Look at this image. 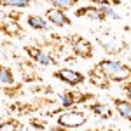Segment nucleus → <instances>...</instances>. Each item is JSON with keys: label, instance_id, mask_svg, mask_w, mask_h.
Listing matches in <instances>:
<instances>
[{"label": "nucleus", "instance_id": "obj_1", "mask_svg": "<svg viewBox=\"0 0 131 131\" xmlns=\"http://www.w3.org/2000/svg\"><path fill=\"white\" fill-rule=\"evenodd\" d=\"M96 67L110 79V82L122 84V82L129 81V65L128 63H122L117 60H101L96 63Z\"/></svg>", "mask_w": 131, "mask_h": 131}, {"label": "nucleus", "instance_id": "obj_2", "mask_svg": "<svg viewBox=\"0 0 131 131\" xmlns=\"http://www.w3.org/2000/svg\"><path fill=\"white\" fill-rule=\"evenodd\" d=\"M89 100H94V94L93 93H81V91H65L60 94V108L46 114L47 117L49 115H60L63 110L67 108H72L73 105H79V103H88Z\"/></svg>", "mask_w": 131, "mask_h": 131}, {"label": "nucleus", "instance_id": "obj_3", "mask_svg": "<svg viewBox=\"0 0 131 131\" xmlns=\"http://www.w3.org/2000/svg\"><path fill=\"white\" fill-rule=\"evenodd\" d=\"M65 42L70 46V49L75 58H79V60H89V58H93V52H94L93 44L89 40H86L84 37L73 33V35L65 37Z\"/></svg>", "mask_w": 131, "mask_h": 131}, {"label": "nucleus", "instance_id": "obj_4", "mask_svg": "<svg viewBox=\"0 0 131 131\" xmlns=\"http://www.w3.org/2000/svg\"><path fill=\"white\" fill-rule=\"evenodd\" d=\"M94 37H96L98 44L103 47V51L107 54H119V52L128 49V42L122 44L119 39H115L110 31H107V30H96L94 31Z\"/></svg>", "mask_w": 131, "mask_h": 131}, {"label": "nucleus", "instance_id": "obj_5", "mask_svg": "<svg viewBox=\"0 0 131 131\" xmlns=\"http://www.w3.org/2000/svg\"><path fill=\"white\" fill-rule=\"evenodd\" d=\"M86 122H88V115L82 110H65L58 115V126L67 128V129L81 128Z\"/></svg>", "mask_w": 131, "mask_h": 131}, {"label": "nucleus", "instance_id": "obj_6", "mask_svg": "<svg viewBox=\"0 0 131 131\" xmlns=\"http://www.w3.org/2000/svg\"><path fill=\"white\" fill-rule=\"evenodd\" d=\"M54 79L61 81L63 84H68V86H79V84H84L86 82V75L81 73V72H75L72 68H60L52 73Z\"/></svg>", "mask_w": 131, "mask_h": 131}, {"label": "nucleus", "instance_id": "obj_7", "mask_svg": "<svg viewBox=\"0 0 131 131\" xmlns=\"http://www.w3.org/2000/svg\"><path fill=\"white\" fill-rule=\"evenodd\" d=\"M44 19L51 23V25H54V26H58V28H63V26H72V19L60 9H47L46 10V18Z\"/></svg>", "mask_w": 131, "mask_h": 131}, {"label": "nucleus", "instance_id": "obj_8", "mask_svg": "<svg viewBox=\"0 0 131 131\" xmlns=\"http://www.w3.org/2000/svg\"><path fill=\"white\" fill-rule=\"evenodd\" d=\"M89 82L94 86V88H100V89H108V88L112 86L110 79H108L96 65L89 70Z\"/></svg>", "mask_w": 131, "mask_h": 131}, {"label": "nucleus", "instance_id": "obj_9", "mask_svg": "<svg viewBox=\"0 0 131 131\" xmlns=\"http://www.w3.org/2000/svg\"><path fill=\"white\" fill-rule=\"evenodd\" d=\"M75 18H88L94 21H107L105 16L101 14L98 5H82L79 9H75Z\"/></svg>", "mask_w": 131, "mask_h": 131}, {"label": "nucleus", "instance_id": "obj_10", "mask_svg": "<svg viewBox=\"0 0 131 131\" xmlns=\"http://www.w3.org/2000/svg\"><path fill=\"white\" fill-rule=\"evenodd\" d=\"M0 33H5L9 37H16V39H21L25 35V30L21 28L19 23H14V21H9V19H4L0 21Z\"/></svg>", "mask_w": 131, "mask_h": 131}, {"label": "nucleus", "instance_id": "obj_11", "mask_svg": "<svg viewBox=\"0 0 131 131\" xmlns=\"http://www.w3.org/2000/svg\"><path fill=\"white\" fill-rule=\"evenodd\" d=\"M114 101V108L117 110V114L121 115L124 121H129L131 119V103L126 98H112Z\"/></svg>", "mask_w": 131, "mask_h": 131}, {"label": "nucleus", "instance_id": "obj_12", "mask_svg": "<svg viewBox=\"0 0 131 131\" xmlns=\"http://www.w3.org/2000/svg\"><path fill=\"white\" fill-rule=\"evenodd\" d=\"M88 108H89L94 115H98L100 119H110L112 117V110L107 107V103H101V101H94V103H88Z\"/></svg>", "mask_w": 131, "mask_h": 131}, {"label": "nucleus", "instance_id": "obj_13", "mask_svg": "<svg viewBox=\"0 0 131 131\" xmlns=\"http://www.w3.org/2000/svg\"><path fill=\"white\" fill-rule=\"evenodd\" d=\"M26 23H28V26L33 28V30H39V31L49 30V23L44 19L42 16H39V14H28L26 16Z\"/></svg>", "mask_w": 131, "mask_h": 131}, {"label": "nucleus", "instance_id": "obj_14", "mask_svg": "<svg viewBox=\"0 0 131 131\" xmlns=\"http://www.w3.org/2000/svg\"><path fill=\"white\" fill-rule=\"evenodd\" d=\"M23 128H25L23 122L16 117H9V119L0 122V131H21Z\"/></svg>", "mask_w": 131, "mask_h": 131}, {"label": "nucleus", "instance_id": "obj_15", "mask_svg": "<svg viewBox=\"0 0 131 131\" xmlns=\"http://www.w3.org/2000/svg\"><path fill=\"white\" fill-rule=\"evenodd\" d=\"M33 4V0H0V7L9 9H26Z\"/></svg>", "mask_w": 131, "mask_h": 131}, {"label": "nucleus", "instance_id": "obj_16", "mask_svg": "<svg viewBox=\"0 0 131 131\" xmlns=\"http://www.w3.org/2000/svg\"><path fill=\"white\" fill-rule=\"evenodd\" d=\"M47 4H51L52 5V9H60V10H68L72 9L73 5H77L81 0H46Z\"/></svg>", "mask_w": 131, "mask_h": 131}, {"label": "nucleus", "instance_id": "obj_17", "mask_svg": "<svg viewBox=\"0 0 131 131\" xmlns=\"http://www.w3.org/2000/svg\"><path fill=\"white\" fill-rule=\"evenodd\" d=\"M0 84H7V86L14 84V72L2 63H0Z\"/></svg>", "mask_w": 131, "mask_h": 131}, {"label": "nucleus", "instance_id": "obj_18", "mask_svg": "<svg viewBox=\"0 0 131 131\" xmlns=\"http://www.w3.org/2000/svg\"><path fill=\"white\" fill-rule=\"evenodd\" d=\"M35 63H39L42 67H47V65H54V63H58V61H54V58L47 54L46 51H39V54H37V58H35Z\"/></svg>", "mask_w": 131, "mask_h": 131}, {"label": "nucleus", "instance_id": "obj_19", "mask_svg": "<svg viewBox=\"0 0 131 131\" xmlns=\"http://www.w3.org/2000/svg\"><path fill=\"white\" fill-rule=\"evenodd\" d=\"M2 93L5 96H9V98H16V96H19L21 93H23V84H10L7 88H4Z\"/></svg>", "mask_w": 131, "mask_h": 131}, {"label": "nucleus", "instance_id": "obj_20", "mask_svg": "<svg viewBox=\"0 0 131 131\" xmlns=\"http://www.w3.org/2000/svg\"><path fill=\"white\" fill-rule=\"evenodd\" d=\"M30 126L37 131H44L47 128V121L46 119H40V117H30Z\"/></svg>", "mask_w": 131, "mask_h": 131}, {"label": "nucleus", "instance_id": "obj_21", "mask_svg": "<svg viewBox=\"0 0 131 131\" xmlns=\"http://www.w3.org/2000/svg\"><path fill=\"white\" fill-rule=\"evenodd\" d=\"M5 19L14 21V23H19V21L23 19V14L19 12V9H16V10H9V12L5 14Z\"/></svg>", "mask_w": 131, "mask_h": 131}, {"label": "nucleus", "instance_id": "obj_22", "mask_svg": "<svg viewBox=\"0 0 131 131\" xmlns=\"http://www.w3.org/2000/svg\"><path fill=\"white\" fill-rule=\"evenodd\" d=\"M94 5H110V7H114V5H121V0H91Z\"/></svg>", "mask_w": 131, "mask_h": 131}, {"label": "nucleus", "instance_id": "obj_23", "mask_svg": "<svg viewBox=\"0 0 131 131\" xmlns=\"http://www.w3.org/2000/svg\"><path fill=\"white\" fill-rule=\"evenodd\" d=\"M122 91H124V96H126V100H129V81H126L122 84Z\"/></svg>", "mask_w": 131, "mask_h": 131}, {"label": "nucleus", "instance_id": "obj_24", "mask_svg": "<svg viewBox=\"0 0 131 131\" xmlns=\"http://www.w3.org/2000/svg\"><path fill=\"white\" fill-rule=\"evenodd\" d=\"M51 131H72V129H67V128H61V126H56V128H51Z\"/></svg>", "mask_w": 131, "mask_h": 131}, {"label": "nucleus", "instance_id": "obj_25", "mask_svg": "<svg viewBox=\"0 0 131 131\" xmlns=\"http://www.w3.org/2000/svg\"><path fill=\"white\" fill-rule=\"evenodd\" d=\"M88 131H101V129H88Z\"/></svg>", "mask_w": 131, "mask_h": 131}, {"label": "nucleus", "instance_id": "obj_26", "mask_svg": "<svg viewBox=\"0 0 131 131\" xmlns=\"http://www.w3.org/2000/svg\"><path fill=\"white\" fill-rule=\"evenodd\" d=\"M108 131H115V129H108Z\"/></svg>", "mask_w": 131, "mask_h": 131}]
</instances>
